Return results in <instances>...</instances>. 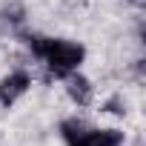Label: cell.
I'll return each mask as SVG.
<instances>
[{
    "label": "cell",
    "instance_id": "cell-1",
    "mask_svg": "<svg viewBox=\"0 0 146 146\" xmlns=\"http://www.w3.org/2000/svg\"><path fill=\"white\" fill-rule=\"evenodd\" d=\"M12 43H17L32 60H35V69L43 72V80L52 83V80H63L72 72H80L86 57H89V49L86 43L75 40V37H57V35H46L40 29H20L17 35L9 37Z\"/></svg>",
    "mask_w": 146,
    "mask_h": 146
},
{
    "label": "cell",
    "instance_id": "cell-2",
    "mask_svg": "<svg viewBox=\"0 0 146 146\" xmlns=\"http://www.w3.org/2000/svg\"><path fill=\"white\" fill-rule=\"evenodd\" d=\"M35 72L32 69H20V66H9V72L0 75V109H15L32 89H35Z\"/></svg>",
    "mask_w": 146,
    "mask_h": 146
},
{
    "label": "cell",
    "instance_id": "cell-3",
    "mask_svg": "<svg viewBox=\"0 0 146 146\" xmlns=\"http://www.w3.org/2000/svg\"><path fill=\"white\" fill-rule=\"evenodd\" d=\"M60 83H63V95H66V100L75 106V109H92V106L98 103V86H95V80L86 75L83 69H80V72H72V75H66Z\"/></svg>",
    "mask_w": 146,
    "mask_h": 146
},
{
    "label": "cell",
    "instance_id": "cell-4",
    "mask_svg": "<svg viewBox=\"0 0 146 146\" xmlns=\"http://www.w3.org/2000/svg\"><path fill=\"white\" fill-rule=\"evenodd\" d=\"M129 143V135L123 126H95L75 143V146H126Z\"/></svg>",
    "mask_w": 146,
    "mask_h": 146
},
{
    "label": "cell",
    "instance_id": "cell-5",
    "mask_svg": "<svg viewBox=\"0 0 146 146\" xmlns=\"http://www.w3.org/2000/svg\"><path fill=\"white\" fill-rule=\"evenodd\" d=\"M0 20H3L6 37H12L20 29L29 26V6L23 0H3V3H0Z\"/></svg>",
    "mask_w": 146,
    "mask_h": 146
},
{
    "label": "cell",
    "instance_id": "cell-6",
    "mask_svg": "<svg viewBox=\"0 0 146 146\" xmlns=\"http://www.w3.org/2000/svg\"><path fill=\"white\" fill-rule=\"evenodd\" d=\"M89 129H92V120L83 117V115H78V112L63 115V117L57 120V137H60L63 146H75Z\"/></svg>",
    "mask_w": 146,
    "mask_h": 146
},
{
    "label": "cell",
    "instance_id": "cell-7",
    "mask_svg": "<svg viewBox=\"0 0 146 146\" xmlns=\"http://www.w3.org/2000/svg\"><path fill=\"white\" fill-rule=\"evenodd\" d=\"M129 109H132V103H129V95L123 89H112L98 103V112L100 115H109V117H117V120H126L129 117Z\"/></svg>",
    "mask_w": 146,
    "mask_h": 146
},
{
    "label": "cell",
    "instance_id": "cell-8",
    "mask_svg": "<svg viewBox=\"0 0 146 146\" xmlns=\"http://www.w3.org/2000/svg\"><path fill=\"white\" fill-rule=\"evenodd\" d=\"M120 3H123V6H132V9H140L143 0H120Z\"/></svg>",
    "mask_w": 146,
    "mask_h": 146
},
{
    "label": "cell",
    "instance_id": "cell-9",
    "mask_svg": "<svg viewBox=\"0 0 146 146\" xmlns=\"http://www.w3.org/2000/svg\"><path fill=\"white\" fill-rule=\"evenodd\" d=\"M6 37V29H3V20H0V40H3Z\"/></svg>",
    "mask_w": 146,
    "mask_h": 146
}]
</instances>
